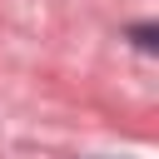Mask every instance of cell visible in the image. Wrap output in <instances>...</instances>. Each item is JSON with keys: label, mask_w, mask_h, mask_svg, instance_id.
I'll return each instance as SVG.
<instances>
[{"label": "cell", "mask_w": 159, "mask_h": 159, "mask_svg": "<svg viewBox=\"0 0 159 159\" xmlns=\"http://www.w3.org/2000/svg\"><path fill=\"white\" fill-rule=\"evenodd\" d=\"M129 40H134L139 50H159V25H149V20H144V25H129Z\"/></svg>", "instance_id": "6da1fadb"}]
</instances>
